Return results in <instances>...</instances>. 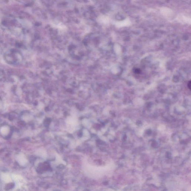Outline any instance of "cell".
I'll return each instance as SVG.
<instances>
[{"instance_id":"cell-2","label":"cell","mask_w":191,"mask_h":191,"mask_svg":"<svg viewBox=\"0 0 191 191\" xmlns=\"http://www.w3.org/2000/svg\"><path fill=\"white\" fill-rule=\"evenodd\" d=\"M188 87L190 89L191 88V82L190 81L188 83Z\"/></svg>"},{"instance_id":"cell-1","label":"cell","mask_w":191,"mask_h":191,"mask_svg":"<svg viewBox=\"0 0 191 191\" xmlns=\"http://www.w3.org/2000/svg\"><path fill=\"white\" fill-rule=\"evenodd\" d=\"M135 72L136 73H139L140 72V70L138 69H135Z\"/></svg>"}]
</instances>
